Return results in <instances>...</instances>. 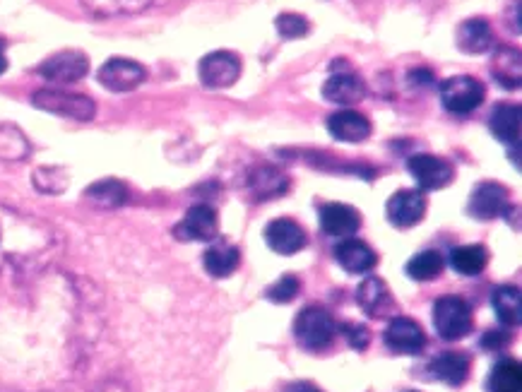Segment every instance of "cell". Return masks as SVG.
Masks as SVG:
<instances>
[{
	"mask_svg": "<svg viewBox=\"0 0 522 392\" xmlns=\"http://www.w3.org/2000/svg\"><path fill=\"white\" fill-rule=\"evenodd\" d=\"M294 337L306 352H325L337 337V323L323 306H306L294 320Z\"/></svg>",
	"mask_w": 522,
	"mask_h": 392,
	"instance_id": "6da1fadb",
	"label": "cell"
},
{
	"mask_svg": "<svg viewBox=\"0 0 522 392\" xmlns=\"http://www.w3.org/2000/svg\"><path fill=\"white\" fill-rule=\"evenodd\" d=\"M433 328L446 342L465 340L474 328L472 308L462 296H443L433 304Z\"/></svg>",
	"mask_w": 522,
	"mask_h": 392,
	"instance_id": "7a4b0ae2",
	"label": "cell"
},
{
	"mask_svg": "<svg viewBox=\"0 0 522 392\" xmlns=\"http://www.w3.org/2000/svg\"><path fill=\"white\" fill-rule=\"evenodd\" d=\"M32 104L41 111H49L53 116L73 118V121L87 123L97 114V104L85 94L65 92V89H39L34 92Z\"/></svg>",
	"mask_w": 522,
	"mask_h": 392,
	"instance_id": "3957f363",
	"label": "cell"
},
{
	"mask_svg": "<svg viewBox=\"0 0 522 392\" xmlns=\"http://www.w3.org/2000/svg\"><path fill=\"white\" fill-rule=\"evenodd\" d=\"M486 89L477 77L455 75L441 82V102L455 116H467L484 104Z\"/></svg>",
	"mask_w": 522,
	"mask_h": 392,
	"instance_id": "277c9868",
	"label": "cell"
},
{
	"mask_svg": "<svg viewBox=\"0 0 522 392\" xmlns=\"http://www.w3.org/2000/svg\"><path fill=\"white\" fill-rule=\"evenodd\" d=\"M241 58L231 51H212L200 61L198 75L207 89H229L241 77Z\"/></svg>",
	"mask_w": 522,
	"mask_h": 392,
	"instance_id": "5b68a950",
	"label": "cell"
},
{
	"mask_svg": "<svg viewBox=\"0 0 522 392\" xmlns=\"http://www.w3.org/2000/svg\"><path fill=\"white\" fill-rule=\"evenodd\" d=\"M87 73H90V58H87V53L75 49L53 53L39 65V75L44 80L56 82V85H73Z\"/></svg>",
	"mask_w": 522,
	"mask_h": 392,
	"instance_id": "8992f818",
	"label": "cell"
},
{
	"mask_svg": "<svg viewBox=\"0 0 522 392\" xmlns=\"http://www.w3.org/2000/svg\"><path fill=\"white\" fill-rule=\"evenodd\" d=\"M383 342L393 354L419 356L426 349V332L421 330L417 320L395 316L383 332Z\"/></svg>",
	"mask_w": 522,
	"mask_h": 392,
	"instance_id": "52a82bcc",
	"label": "cell"
},
{
	"mask_svg": "<svg viewBox=\"0 0 522 392\" xmlns=\"http://www.w3.org/2000/svg\"><path fill=\"white\" fill-rule=\"evenodd\" d=\"M147 80V70L142 68L133 58H109L99 70V82L109 89V92L123 94L138 89Z\"/></svg>",
	"mask_w": 522,
	"mask_h": 392,
	"instance_id": "ba28073f",
	"label": "cell"
},
{
	"mask_svg": "<svg viewBox=\"0 0 522 392\" xmlns=\"http://www.w3.org/2000/svg\"><path fill=\"white\" fill-rule=\"evenodd\" d=\"M409 174L419 183L421 190H441L453 183L455 169L453 164L433 154H412L407 162Z\"/></svg>",
	"mask_w": 522,
	"mask_h": 392,
	"instance_id": "9c48e42d",
	"label": "cell"
},
{
	"mask_svg": "<svg viewBox=\"0 0 522 392\" xmlns=\"http://www.w3.org/2000/svg\"><path fill=\"white\" fill-rule=\"evenodd\" d=\"M508 198H510L508 190L503 188L501 183H494V181L479 183L470 195L472 217L479 219V222H491V219L508 215L510 210Z\"/></svg>",
	"mask_w": 522,
	"mask_h": 392,
	"instance_id": "30bf717a",
	"label": "cell"
},
{
	"mask_svg": "<svg viewBox=\"0 0 522 392\" xmlns=\"http://www.w3.org/2000/svg\"><path fill=\"white\" fill-rule=\"evenodd\" d=\"M385 212H388V222L397 229L417 227L426 215V195L421 190H397L385 205Z\"/></svg>",
	"mask_w": 522,
	"mask_h": 392,
	"instance_id": "8fae6325",
	"label": "cell"
},
{
	"mask_svg": "<svg viewBox=\"0 0 522 392\" xmlns=\"http://www.w3.org/2000/svg\"><path fill=\"white\" fill-rule=\"evenodd\" d=\"M176 239L179 241H212L217 239L219 224H217V210L215 207L200 203L193 205L186 212V217L176 224L174 229Z\"/></svg>",
	"mask_w": 522,
	"mask_h": 392,
	"instance_id": "7c38bea8",
	"label": "cell"
},
{
	"mask_svg": "<svg viewBox=\"0 0 522 392\" xmlns=\"http://www.w3.org/2000/svg\"><path fill=\"white\" fill-rule=\"evenodd\" d=\"M357 304L369 318H385L395 313V299L381 277H366L357 289Z\"/></svg>",
	"mask_w": 522,
	"mask_h": 392,
	"instance_id": "4fadbf2b",
	"label": "cell"
},
{
	"mask_svg": "<svg viewBox=\"0 0 522 392\" xmlns=\"http://www.w3.org/2000/svg\"><path fill=\"white\" fill-rule=\"evenodd\" d=\"M320 227L335 239H352L361 229V215L352 205L328 203L320 207Z\"/></svg>",
	"mask_w": 522,
	"mask_h": 392,
	"instance_id": "5bb4252c",
	"label": "cell"
},
{
	"mask_svg": "<svg viewBox=\"0 0 522 392\" xmlns=\"http://www.w3.org/2000/svg\"><path fill=\"white\" fill-rule=\"evenodd\" d=\"M335 260L349 275H366L378 263V255L373 253L369 243L359 239H342L335 246Z\"/></svg>",
	"mask_w": 522,
	"mask_h": 392,
	"instance_id": "9a60e30c",
	"label": "cell"
},
{
	"mask_svg": "<svg viewBox=\"0 0 522 392\" xmlns=\"http://www.w3.org/2000/svg\"><path fill=\"white\" fill-rule=\"evenodd\" d=\"M265 241L275 253L294 255L306 246V231L294 219H275L265 229Z\"/></svg>",
	"mask_w": 522,
	"mask_h": 392,
	"instance_id": "2e32d148",
	"label": "cell"
},
{
	"mask_svg": "<svg viewBox=\"0 0 522 392\" xmlns=\"http://www.w3.org/2000/svg\"><path fill=\"white\" fill-rule=\"evenodd\" d=\"M328 130L340 142H364L371 138V121L357 109H342L328 118Z\"/></svg>",
	"mask_w": 522,
	"mask_h": 392,
	"instance_id": "e0dca14e",
	"label": "cell"
},
{
	"mask_svg": "<svg viewBox=\"0 0 522 392\" xmlns=\"http://www.w3.org/2000/svg\"><path fill=\"white\" fill-rule=\"evenodd\" d=\"M366 97V85L359 75L337 73L325 80L323 99L337 106H352Z\"/></svg>",
	"mask_w": 522,
	"mask_h": 392,
	"instance_id": "ac0fdd59",
	"label": "cell"
},
{
	"mask_svg": "<svg viewBox=\"0 0 522 392\" xmlns=\"http://www.w3.org/2000/svg\"><path fill=\"white\" fill-rule=\"evenodd\" d=\"M458 49L462 53H470V56H479V53H486L494 49V29H491L489 22L484 17H472V20H465L458 27Z\"/></svg>",
	"mask_w": 522,
	"mask_h": 392,
	"instance_id": "d6986e66",
	"label": "cell"
},
{
	"mask_svg": "<svg viewBox=\"0 0 522 392\" xmlns=\"http://www.w3.org/2000/svg\"><path fill=\"white\" fill-rule=\"evenodd\" d=\"M470 356L465 352H443L429 364V371L433 378L443 380L450 388H460L470 378Z\"/></svg>",
	"mask_w": 522,
	"mask_h": 392,
	"instance_id": "ffe728a7",
	"label": "cell"
},
{
	"mask_svg": "<svg viewBox=\"0 0 522 392\" xmlns=\"http://www.w3.org/2000/svg\"><path fill=\"white\" fill-rule=\"evenodd\" d=\"M80 3L97 17H121L147 13V10L162 8L174 0H80Z\"/></svg>",
	"mask_w": 522,
	"mask_h": 392,
	"instance_id": "44dd1931",
	"label": "cell"
},
{
	"mask_svg": "<svg viewBox=\"0 0 522 392\" xmlns=\"http://www.w3.org/2000/svg\"><path fill=\"white\" fill-rule=\"evenodd\" d=\"M489 128L496 140L506 145H518L520 140V106L518 104H498L489 116Z\"/></svg>",
	"mask_w": 522,
	"mask_h": 392,
	"instance_id": "7402d4cb",
	"label": "cell"
},
{
	"mask_svg": "<svg viewBox=\"0 0 522 392\" xmlns=\"http://www.w3.org/2000/svg\"><path fill=\"white\" fill-rule=\"evenodd\" d=\"M489 265V251L479 243H467L450 251V267L462 277H477L482 275Z\"/></svg>",
	"mask_w": 522,
	"mask_h": 392,
	"instance_id": "603a6c76",
	"label": "cell"
},
{
	"mask_svg": "<svg viewBox=\"0 0 522 392\" xmlns=\"http://www.w3.org/2000/svg\"><path fill=\"white\" fill-rule=\"evenodd\" d=\"M203 265L210 277L215 279L231 277L241 265V251L236 246H231V243H219V246L207 248Z\"/></svg>",
	"mask_w": 522,
	"mask_h": 392,
	"instance_id": "cb8c5ba5",
	"label": "cell"
},
{
	"mask_svg": "<svg viewBox=\"0 0 522 392\" xmlns=\"http://www.w3.org/2000/svg\"><path fill=\"white\" fill-rule=\"evenodd\" d=\"M248 186H251L253 195L258 200H270L287 193L289 178L284 176L282 171L272 169V166H258V169H253L251 176H248Z\"/></svg>",
	"mask_w": 522,
	"mask_h": 392,
	"instance_id": "d4e9b609",
	"label": "cell"
},
{
	"mask_svg": "<svg viewBox=\"0 0 522 392\" xmlns=\"http://www.w3.org/2000/svg\"><path fill=\"white\" fill-rule=\"evenodd\" d=\"M491 306H494V313L501 325H506V328L520 325L522 306H520L518 287H510V284H506V287H498L494 294H491Z\"/></svg>",
	"mask_w": 522,
	"mask_h": 392,
	"instance_id": "484cf974",
	"label": "cell"
},
{
	"mask_svg": "<svg viewBox=\"0 0 522 392\" xmlns=\"http://www.w3.org/2000/svg\"><path fill=\"white\" fill-rule=\"evenodd\" d=\"M489 392H522V366L518 359H501L486 380Z\"/></svg>",
	"mask_w": 522,
	"mask_h": 392,
	"instance_id": "4316f807",
	"label": "cell"
},
{
	"mask_svg": "<svg viewBox=\"0 0 522 392\" xmlns=\"http://www.w3.org/2000/svg\"><path fill=\"white\" fill-rule=\"evenodd\" d=\"M491 75L503 89H518L522 73H520V51L518 49H498L491 65Z\"/></svg>",
	"mask_w": 522,
	"mask_h": 392,
	"instance_id": "83f0119b",
	"label": "cell"
},
{
	"mask_svg": "<svg viewBox=\"0 0 522 392\" xmlns=\"http://www.w3.org/2000/svg\"><path fill=\"white\" fill-rule=\"evenodd\" d=\"M85 198L97 207H118L126 203L128 188L116 178H104L85 190Z\"/></svg>",
	"mask_w": 522,
	"mask_h": 392,
	"instance_id": "f1b7e54d",
	"label": "cell"
},
{
	"mask_svg": "<svg viewBox=\"0 0 522 392\" xmlns=\"http://www.w3.org/2000/svg\"><path fill=\"white\" fill-rule=\"evenodd\" d=\"M443 267H446V260H443L441 253L421 251L414 255L412 260H409L405 272L409 279H414V282H431V279L441 277Z\"/></svg>",
	"mask_w": 522,
	"mask_h": 392,
	"instance_id": "f546056e",
	"label": "cell"
},
{
	"mask_svg": "<svg viewBox=\"0 0 522 392\" xmlns=\"http://www.w3.org/2000/svg\"><path fill=\"white\" fill-rule=\"evenodd\" d=\"M29 154V140L13 123L0 126V159L3 162H20Z\"/></svg>",
	"mask_w": 522,
	"mask_h": 392,
	"instance_id": "4dcf8cb0",
	"label": "cell"
},
{
	"mask_svg": "<svg viewBox=\"0 0 522 392\" xmlns=\"http://www.w3.org/2000/svg\"><path fill=\"white\" fill-rule=\"evenodd\" d=\"M299 289H301L299 277L292 275V272H287V275L280 277L275 284H272L265 296H268L272 304H292V301L296 299V294H299Z\"/></svg>",
	"mask_w": 522,
	"mask_h": 392,
	"instance_id": "1f68e13d",
	"label": "cell"
},
{
	"mask_svg": "<svg viewBox=\"0 0 522 392\" xmlns=\"http://www.w3.org/2000/svg\"><path fill=\"white\" fill-rule=\"evenodd\" d=\"M275 25H277V32H280V37H284V39L306 37L308 29H311L306 17L299 13H282L280 17H277Z\"/></svg>",
	"mask_w": 522,
	"mask_h": 392,
	"instance_id": "d6a6232c",
	"label": "cell"
},
{
	"mask_svg": "<svg viewBox=\"0 0 522 392\" xmlns=\"http://www.w3.org/2000/svg\"><path fill=\"white\" fill-rule=\"evenodd\" d=\"M342 335L344 340L349 342V347L357 349V352H364V349L371 344V330L366 328V325H359V323L344 325Z\"/></svg>",
	"mask_w": 522,
	"mask_h": 392,
	"instance_id": "836d02e7",
	"label": "cell"
},
{
	"mask_svg": "<svg viewBox=\"0 0 522 392\" xmlns=\"http://www.w3.org/2000/svg\"><path fill=\"white\" fill-rule=\"evenodd\" d=\"M508 340H510V337L506 335V332H501V330H489V332H486V335H484L482 347L489 349V352H501V349L508 344Z\"/></svg>",
	"mask_w": 522,
	"mask_h": 392,
	"instance_id": "e575fe53",
	"label": "cell"
},
{
	"mask_svg": "<svg viewBox=\"0 0 522 392\" xmlns=\"http://www.w3.org/2000/svg\"><path fill=\"white\" fill-rule=\"evenodd\" d=\"M433 80H436V77H433L431 70H426V68H417L414 73H409V82H412V85L431 87Z\"/></svg>",
	"mask_w": 522,
	"mask_h": 392,
	"instance_id": "d590c367",
	"label": "cell"
},
{
	"mask_svg": "<svg viewBox=\"0 0 522 392\" xmlns=\"http://www.w3.org/2000/svg\"><path fill=\"white\" fill-rule=\"evenodd\" d=\"M287 392H320V388H316L313 383H294L289 385Z\"/></svg>",
	"mask_w": 522,
	"mask_h": 392,
	"instance_id": "8d00e7d4",
	"label": "cell"
},
{
	"mask_svg": "<svg viewBox=\"0 0 522 392\" xmlns=\"http://www.w3.org/2000/svg\"><path fill=\"white\" fill-rule=\"evenodd\" d=\"M8 70V56H5V39L0 37V75Z\"/></svg>",
	"mask_w": 522,
	"mask_h": 392,
	"instance_id": "74e56055",
	"label": "cell"
},
{
	"mask_svg": "<svg viewBox=\"0 0 522 392\" xmlns=\"http://www.w3.org/2000/svg\"><path fill=\"white\" fill-rule=\"evenodd\" d=\"M412 392H417V390H412Z\"/></svg>",
	"mask_w": 522,
	"mask_h": 392,
	"instance_id": "f35d334b",
	"label": "cell"
}]
</instances>
